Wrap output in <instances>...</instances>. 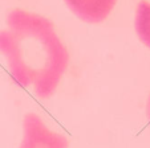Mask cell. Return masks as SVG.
<instances>
[{"label":"cell","mask_w":150,"mask_h":148,"mask_svg":"<svg viewBox=\"0 0 150 148\" xmlns=\"http://www.w3.org/2000/svg\"><path fill=\"white\" fill-rule=\"evenodd\" d=\"M67 136L52 131L35 112L25 114L23 119V139L19 148H68Z\"/></svg>","instance_id":"2"},{"label":"cell","mask_w":150,"mask_h":148,"mask_svg":"<svg viewBox=\"0 0 150 148\" xmlns=\"http://www.w3.org/2000/svg\"><path fill=\"white\" fill-rule=\"evenodd\" d=\"M72 12L85 22L97 24L104 21L117 0H64Z\"/></svg>","instance_id":"3"},{"label":"cell","mask_w":150,"mask_h":148,"mask_svg":"<svg viewBox=\"0 0 150 148\" xmlns=\"http://www.w3.org/2000/svg\"><path fill=\"white\" fill-rule=\"evenodd\" d=\"M0 31V53L12 79L20 87H33L39 98H49L59 86L69 62L65 45L52 21L37 13L15 9Z\"/></svg>","instance_id":"1"},{"label":"cell","mask_w":150,"mask_h":148,"mask_svg":"<svg viewBox=\"0 0 150 148\" xmlns=\"http://www.w3.org/2000/svg\"><path fill=\"white\" fill-rule=\"evenodd\" d=\"M146 115H147V119H149V123H150V95H149V99H147V103H146Z\"/></svg>","instance_id":"5"},{"label":"cell","mask_w":150,"mask_h":148,"mask_svg":"<svg viewBox=\"0 0 150 148\" xmlns=\"http://www.w3.org/2000/svg\"><path fill=\"white\" fill-rule=\"evenodd\" d=\"M134 28L138 39L147 48H150V3L146 0L139 1L137 6Z\"/></svg>","instance_id":"4"}]
</instances>
